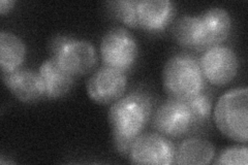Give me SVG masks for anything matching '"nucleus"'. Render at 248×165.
<instances>
[{"label": "nucleus", "mask_w": 248, "mask_h": 165, "mask_svg": "<svg viewBox=\"0 0 248 165\" xmlns=\"http://www.w3.org/2000/svg\"><path fill=\"white\" fill-rule=\"evenodd\" d=\"M2 80L13 95L22 102L31 104L45 97V85L38 73L18 68L2 73Z\"/></svg>", "instance_id": "10"}, {"label": "nucleus", "mask_w": 248, "mask_h": 165, "mask_svg": "<svg viewBox=\"0 0 248 165\" xmlns=\"http://www.w3.org/2000/svg\"><path fill=\"white\" fill-rule=\"evenodd\" d=\"M49 51L52 58L74 76L89 74L97 64L94 45L84 39L57 35L50 41Z\"/></svg>", "instance_id": "4"}, {"label": "nucleus", "mask_w": 248, "mask_h": 165, "mask_svg": "<svg viewBox=\"0 0 248 165\" xmlns=\"http://www.w3.org/2000/svg\"><path fill=\"white\" fill-rule=\"evenodd\" d=\"M127 87V76L124 72L103 66L88 78V96L99 105H108L118 100Z\"/></svg>", "instance_id": "9"}, {"label": "nucleus", "mask_w": 248, "mask_h": 165, "mask_svg": "<svg viewBox=\"0 0 248 165\" xmlns=\"http://www.w3.org/2000/svg\"><path fill=\"white\" fill-rule=\"evenodd\" d=\"M176 42L184 48L199 50L201 44L200 15H184L177 19L172 28Z\"/></svg>", "instance_id": "16"}, {"label": "nucleus", "mask_w": 248, "mask_h": 165, "mask_svg": "<svg viewBox=\"0 0 248 165\" xmlns=\"http://www.w3.org/2000/svg\"><path fill=\"white\" fill-rule=\"evenodd\" d=\"M106 4L108 11L114 18L118 19L129 27H139L137 19L138 1L136 0H118V1H108Z\"/></svg>", "instance_id": "18"}, {"label": "nucleus", "mask_w": 248, "mask_h": 165, "mask_svg": "<svg viewBox=\"0 0 248 165\" xmlns=\"http://www.w3.org/2000/svg\"><path fill=\"white\" fill-rule=\"evenodd\" d=\"M135 139H130L126 137H122L119 135H113V141L115 149L122 155H128L131 145H133Z\"/></svg>", "instance_id": "20"}, {"label": "nucleus", "mask_w": 248, "mask_h": 165, "mask_svg": "<svg viewBox=\"0 0 248 165\" xmlns=\"http://www.w3.org/2000/svg\"><path fill=\"white\" fill-rule=\"evenodd\" d=\"M152 126L168 137H181L197 130L186 100L170 98L162 104L152 117Z\"/></svg>", "instance_id": "6"}, {"label": "nucleus", "mask_w": 248, "mask_h": 165, "mask_svg": "<svg viewBox=\"0 0 248 165\" xmlns=\"http://www.w3.org/2000/svg\"><path fill=\"white\" fill-rule=\"evenodd\" d=\"M215 148L210 141L200 138L190 137L183 140L175 149V164L203 165L209 164L214 158Z\"/></svg>", "instance_id": "14"}, {"label": "nucleus", "mask_w": 248, "mask_h": 165, "mask_svg": "<svg viewBox=\"0 0 248 165\" xmlns=\"http://www.w3.org/2000/svg\"><path fill=\"white\" fill-rule=\"evenodd\" d=\"M152 100L148 94L135 91L116 100L108 111V123L115 135L136 139L149 122Z\"/></svg>", "instance_id": "1"}, {"label": "nucleus", "mask_w": 248, "mask_h": 165, "mask_svg": "<svg viewBox=\"0 0 248 165\" xmlns=\"http://www.w3.org/2000/svg\"><path fill=\"white\" fill-rule=\"evenodd\" d=\"M186 102L189 106L191 115L195 120L197 130L208 122L211 115L212 99L209 93L204 90L200 92L197 95L186 99Z\"/></svg>", "instance_id": "17"}, {"label": "nucleus", "mask_w": 248, "mask_h": 165, "mask_svg": "<svg viewBox=\"0 0 248 165\" xmlns=\"http://www.w3.org/2000/svg\"><path fill=\"white\" fill-rule=\"evenodd\" d=\"M200 66L206 80L215 86H224L234 80L238 73V57L230 46L215 45L202 55Z\"/></svg>", "instance_id": "7"}, {"label": "nucleus", "mask_w": 248, "mask_h": 165, "mask_svg": "<svg viewBox=\"0 0 248 165\" xmlns=\"http://www.w3.org/2000/svg\"><path fill=\"white\" fill-rule=\"evenodd\" d=\"M162 84L170 98L186 100L204 90L205 77L196 57L187 53H179L165 64Z\"/></svg>", "instance_id": "2"}, {"label": "nucleus", "mask_w": 248, "mask_h": 165, "mask_svg": "<svg viewBox=\"0 0 248 165\" xmlns=\"http://www.w3.org/2000/svg\"><path fill=\"white\" fill-rule=\"evenodd\" d=\"M248 149L245 146H232L222 151L217 157L215 164L247 165Z\"/></svg>", "instance_id": "19"}, {"label": "nucleus", "mask_w": 248, "mask_h": 165, "mask_svg": "<svg viewBox=\"0 0 248 165\" xmlns=\"http://www.w3.org/2000/svg\"><path fill=\"white\" fill-rule=\"evenodd\" d=\"M138 55L136 38L125 28L108 30L100 42V56L106 66L126 72L136 63Z\"/></svg>", "instance_id": "5"}, {"label": "nucleus", "mask_w": 248, "mask_h": 165, "mask_svg": "<svg viewBox=\"0 0 248 165\" xmlns=\"http://www.w3.org/2000/svg\"><path fill=\"white\" fill-rule=\"evenodd\" d=\"M247 88H235L218 99L214 109V120L217 128L229 138L238 143L247 144Z\"/></svg>", "instance_id": "3"}, {"label": "nucleus", "mask_w": 248, "mask_h": 165, "mask_svg": "<svg viewBox=\"0 0 248 165\" xmlns=\"http://www.w3.org/2000/svg\"><path fill=\"white\" fill-rule=\"evenodd\" d=\"M128 156L135 164L170 165L174 163L175 147L160 133H144L136 137Z\"/></svg>", "instance_id": "8"}, {"label": "nucleus", "mask_w": 248, "mask_h": 165, "mask_svg": "<svg viewBox=\"0 0 248 165\" xmlns=\"http://www.w3.org/2000/svg\"><path fill=\"white\" fill-rule=\"evenodd\" d=\"M38 74L45 85V97L59 98L71 91L74 85V75L68 74L53 58L46 60L41 65Z\"/></svg>", "instance_id": "13"}, {"label": "nucleus", "mask_w": 248, "mask_h": 165, "mask_svg": "<svg viewBox=\"0 0 248 165\" xmlns=\"http://www.w3.org/2000/svg\"><path fill=\"white\" fill-rule=\"evenodd\" d=\"M201 44L198 51L208 50L226 41L232 29L230 14L221 7H212L200 15Z\"/></svg>", "instance_id": "11"}, {"label": "nucleus", "mask_w": 248, "mask_h": 165, "mask_svg": "<svg viewBox=\"0 0 248 165\" xmlns=\"http://www.w3.org/2000/svg\"><path fill=\"white\" fill-rule=\"evenodd\" d=\"M26 56V46L22 39L9 31L0 32V65L2 73L18 69Z\"/></svg>", "instance_id": "15"}, {"label": "nucleus", "mask_w": 248, "mask_h": 165, "mask_svg": "<svg viewBox=\"0 0 248 165\" xmlns=\"http://www.w3.org/2000/svg\"><path fill=\"white\" fill-rule=\"evenodd\" d=\"M15 5V1L13 0H1L0 1V13L2 15L9 13Z\"/></svg>", "instance_id": "21"}, {"label": "nucleus", "mask_w": 248, "mask_h": 165, "mask_svg": "<svg viewBox=\"0 0 248 165\" xmlns=\"http://www.w3.org/2000/svg\"><path fill=\"white\" fill-rule=\"evenodd\" d=\"M175 14L174 4L169 0H141L137 4L139 27L147 31H159L167 27Z\"/></svg>", "instance_id": "12"}]
</instances>
